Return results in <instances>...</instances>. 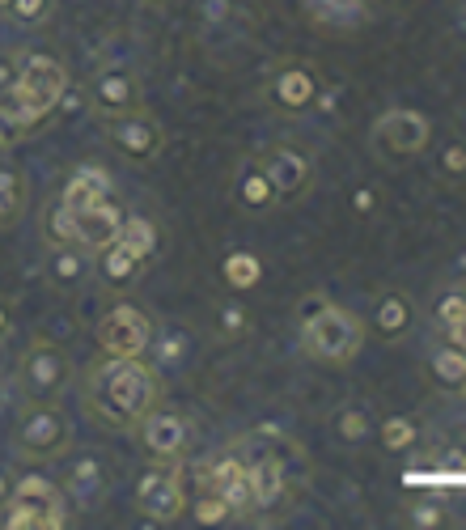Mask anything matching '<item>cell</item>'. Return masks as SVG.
I'll use <instances>...</instances> for the list:
<instances>
[{"label": "cell", "mask_w": 466, "mask_h": 530, "mask_svg": "<svg viewBox=\"0 0 466 530\" xmlns=\"http://www.w3.org/2000/svg\"><path fill=\"white\" fill-rule=\"evenodd\" d=\"M378 437H382V446L390 454H403V450H411L420 441V424L411 420V416H390V420H382Z\"/></svg>", "instance_id": "obj_21"}, {"label": "cell", "mask_w": 466, "mask_h": 530, "mask_svg": "<svg viewBox=\"0 0 466 530\" xmlns=\"http://www.w3.org/2000/svg\"><path fill=\"white\" fill-rule=\"evenodd\" d=\"M433 378H437L441 386H462V382H466V348L445 344L437 357H433Z\"/></svg>", "instance_id": "obj_23"}, {"label": "cell", "mask_w": 466, "mask_h": 530, "mask_svg": "<svg viewBox=\"0 0 466 530\" xmlns=\"http://www.w3.org/2000/svg\"><path fill=\"white\" fill-rule=\"evenodd\" d=\"M136 509L153 522H174L178 514L187 509V492H183V480L174 471H153L140 480L136 488Z\"/></svg>", "instance_id": "obj_11"}, {"label": "cell", "mask_w": 466, "mask_h": 530, "mask_svg": "<svg viewBox=\"0 0 466 530\" xmlns=\"http://www.w3.org/2000/svg\"><path fill=\"white\" fill-rule=\"evenodd\" d=\"M437 318H441L445 335H454L466 323V293H445L441 302H437Z\"/></svg>", "instance_id": "obj_27"}, {"label": "cell", "mask_w": 466, "mask_h": 530, "mask_svg": "<svg viewBox=\"0 0 466 530\" xmlns=\"http://www.w3.org/2000/svg\"><path fill=\"white\" fill-rule=\"evenodd\" d=\"M85 403L106 424L128 429V424H136L149 408H157V378L149 365H140V357H111L106 365L94 369Z\"/></svg>", "instance_id": "obj_1"}, {"label": "cell", "mask_w": 466, "mask_h": 530, "mask_svg": "<svg viewBox=\"0 0 466 530\" xmlns=\"http://www.w3.org/2000/svg\"><path fill=\"white\" fill-rule=\"evenodd\" d=\"M242 327H246V314H242L238 306H229V310L221 314V331H225V335H238Z\"/></svg>", "instance_id": "obj_36"}, {"label": "cell", "mask_w": 466, "mask_h": 530, "mask_svg": "<svg viewBox=\"0 0 466 530\" xmlns=\"http://www.w3.org/2000/svg\"><path fill=\"white\" fill-rule=\"evenodd\" d=\"M238 200H242V208H255V212H263V208L276 204V187H272V179L263 174V166L242 170V179H238Z\"/></svg>", "instance_id": "obj_19"}, {"label": "cell", "mask_w": 466, "mask_h": 530, "mask_svg": "<svg viewBox=\"0 0 466 530\" xmlns=\"http://www.w3.org/2000/svg\"><path fill=\"white\" fill-rule=\"evenodd\" d=\"M450 344H458V348H466V323H462V327H458V331L450 335Z\"/></svg>", "instance_id": "obj_41"}, {"label": "cell", "mask_w": 466, "mask_h": 530, "mask_svg": "<svg viewBox=\"0 0 466 530\" xmlns=\"http://www.w3.org/2000/svg\"><path fill=\"white\" fill-rule=\"evenodd\" d=\"M17 382H22L30 403H56L68 382V357L60 352V344L34 340L22 357V369H17Z\"/></svg>", "instance_id": "obj_4"}, {"label": "cell", "mask_w": 466, "mask_h": 530, "mask_svg": "<svg viewBox=\"0 0 466 530\" xmlns=\"http://www.w3.org/2000/svg\"><path fill=\"white\" fill-rule=\"evenodd\" d=\"M462 386H466V382H462Z\"/></svg>", "instance_id": "obj_46"}, {"label": "cell", "mask_w": 466, "mask_h": 530, "mask_svg": "<svg viewBox=\"0 0 466 530\" xmlns=\"http://www.w3.org/2000/svg\"><path fill=\"white\" fill-rule=\"evenodd\" d=\"M322 306H327V297H322V293H310V297H301V306H297V318H310V314H318Z\"/></svg>", "instance_id": "obj_37"}, {"label": "cell", "mask_w": 466, "mask_h": 530, "mask_svg": "<svg viewBox=\"0 0 466 530\" xmlns=\"http://www.w3.org/2000/svg\"><path fill=\"white\" fill-rule=\"evenodd\" d=\"M111 140L119 145L123 157H132V162H149V157H157L161 145H166V132H161V123L153 115L128 111V115L111 119Z\"/></svg>", "instance_id": "obj_10"}, {"label": "cell", "mask_w": 466, "mask_h": 530, "mask_svg": "<svg viewBox=\"0 0 466 530\" xmlns=\"http://www.w3.org/2000/svg\"><path fill=\"white\" fill-rule=\"evenodd\" d=\"M73 221H77V246H94V251H102V246H111V242L119 238L123 208L102 196L98 204L77 208V212H73Z\"/></svg>", "instance_id": "obj_13"}, {"label": "cell", "mask_w": 466, "mask_h": 530, "mask_svg": "<svg viewBox=\"0 0 466 530\" xmlns=\"http://www.w3.org/2000/svg\"><path fill=\"white\" fill-rule=\"evenodd\" d=\"M335 429H339V437H344V441H365L369 437V416L361 408H344V412L335 416Z\"/></svg>", "instance_id": "obj_30"}, {"label": "cell", "mask_w": 466, "mask_h": 530, "mask_svg": "<svg viewBox=\"0 0 466 530\" xmlns=\"http://www.w3.org/2000/svg\"><path fill=\"white\" fill-rule=\"evenodd\" d=\"M225 518H233V509L217 497V492H200V501H195V522L217 526V522H225Z\"/></svg>", "instance_id": "obj_29"}, {"label": "cell", "mask_w": 466, "mask_h": 530, "mask_svg": "<svg viewBox=\"0 0 466 530\" xmlns=\"http://www.w3.org/2000/svg\"><path fill=\"white\" fill-rule=\"evenodd\" d=\"M149 318L140 314L136 306H111L98 323V344L106 357H140L149 348Z\"/></svg>", "instance_id": "obj_6"}, {"label": "cell", "mask_w": 466, "mask_h": 530, "mask_svg": "<svg viewBox=\"0 0 466 530\" xmlns=\"http://www.w3.org/2000/svg\"><path fill=\"white\" fill-rule=\"evenodd\" d=\"M5 327H9V314H5V306H0V335H5Z\"/></svg>", "instance_id": "obj_43"}, {"label": "cell", "mask_w": 466, "mask_h": 530, "mask_svg": "<svg viewBox=\"0 0 466 530\" xmlns=\"http://www.w3.org/2000/svg\"><path fill=\"white\" fill-rule=\"evenodd\" d=\"M352 204H356V212H369L373 208V191H356Z\"/></svg>", "instance_id": "obj_39"}, {"label": "cell", "mask_w": 466, "mask_h": 530, "mask_svg": "<svg viewBox=\"0 0 466 530\" xmlns=\"http://www.w3.org/2000/svg\"><path fill=\"white\" fill-rule=\"evenodd\" d=\"M102 484V475H98V463L94 458H81V463L73 467V475H68V488L77 492V497H89V492H94Z\"/></svg>", "instance_id": "obj_31"}, {"label": "cell", "mask_w": 466, "mask_h": 530, "mask_svg": "<svg viewBox=\"0 0 466 530\" xmlns=\"http://www.w3.org/2000/svg\"><path fill=\"white\" fill-rule=\"evenodd\" d=\"M394 5H403V0H394Z\"/></svg>", "instance_id": "obj_44"}, {"label": "cell", "mask_w": 466, "mask_h": 530, "mask_svg": "<svg viewBox=\"0 0 466 530\" xmlns=\"http://www.w3.org/2000/svg\"><path fill=\"white\" fill-rule=\"evenodd\" d=\"M51 272H56L60 285H77L81 272H85V259L73 251V246H60V251H56V263H51Z\"/></svg>", "instance_id": "obj_28"}, {"label": "cell", "mask_w": 466, "mask_h": 530, "mask_svg": "<svg viewBox=\"0 0 466 530\" xmlns=\"http://www.w3.org/2000/svg\"><path fill=\"white\" fill-rule=\"evenodd\" d=\"M26 208V183L17 174H0V221H13Z\"/></svg>", "instance_id": "obj_25"}, {"label": "cell", "mask_w": 466, "mask_h": 530, "mask_svg": "<svg viewBox=\"0 0 466 530\" xmlns=\"http://www.w3.org/2000/svg\"><path fill=\"white\" fill-rule=\"evenodd\" d=\"M9 5L22 22H43V13H47V0H9Z\"/></svg>", "instance_id": "obj_33"}, {"label": "cell", "mask_w": 466, "mask_h": 530, "mask_svg": "<svg viewBox=\"0 0 466 530\" xmlns=\"http://www.w3.org/2000/svg\"><path fill=\"white\" fill-rule=\"evenodd\" d=\"M0 5H9V0H0Z\"/></svg>", "instance_id": "obj_45"}, {"label": "cell", "mask_w": 466, "mask_h": 530, "mask_svg": "<svg viewBox=\"0 0 466 530\" xmlns=\"http://www.w3.org/2000/svg\"><path fill=\"white\" fill-rule=\"evenodd\" d=\"M441 166H445V174H466V149L450 145V149L441 153Z\"/></svg>", "instance_id": "obj_35"}, {"label": "cell", "mask_w": 466, "mask_h": 530, "mask_svg": "<svg viewBox=\"0 0 466 530\" xmlns=\"http://www.w3.org/2000/svg\"><path fill=\"white\" fill-rule=\"evenodd\" d=\"M17 446L26 458H56L68 446V420L56 403H34L17 424Z\"/></svg>", "instance_id": "obj_5"}, {"label": "cell", "mask_w": 466, "mask_h": 530, "mask_svg": "<svg viewBox=\"0 0 466 530\" xmlns=\"http://www.w3.org/2000/svg\"><path fill=\"white\" fill-rule=\"evenodd\" d=\"M140 441H145V450L153 458H166V463H174V458H183L187 441H191V424L178 412L149 408L145 416H140Z\"/></svg>", "instance_id": "obj_12"}, {"label": "cell", "mask_w": 466, "mask_h": 530, "mask_svg": "<svg viewBox=\"0 0 466 530\" xmlns=\"http://www.w3.org/2000/svg\"><path fill=\"white\" fill-rule=\"evenodd\" d=\"M13 497H26V501H39V497H56V484L47 475H22L13 488Z\"/></svg>", "instance_id": "obj_32"}, {"label": "cell", "mask_w": 466, "mask_h": 530, "mask_svg": "<svg viewBox=\"0 0 466 530\" xmlns=\"http://www.w3.org/2000/svg\"><path fill=\"white\" fill-rule=\"evenodd\" d=\"M22 128H26V123L17 119L13 111H0V149H5V145H13V140L22 136Z\"/></svg>", "instance_id": "obj_34"}, {"label": "cell", "mask_w": 466, "mask_h": 530, "mask_svg": "<svg viewBox=\"0 0 466 530\" xmlns=\"http://www.w3.org/2000/svg\"><path fill=\"white\" fill-rule=\"evenodd\" d=\"M140 272V259L132 251H123L119 242L102 246V276L111 280V285H128V280Z\"/></svg>", "instance_id": "obj_22"}, {"label": "cell", "mask_w": 466, "mask_h": 530, "mask_svg": "<svg viewBox=\"0 0 466 530\" xmlns=\"http://www.w3.org/2000/svg\"><path fill=\"white\" fill-rule=\"evenodd\" d=\"M361 344H365V323L344 306L327 302L318 314L301 318V348H306L314 361L348 365V361H356Z\"/></svg>", "instance_id": "obj_2"}, {"label": "cell", "mask_w": 466, "mask_h": 530, "mask_svg": "<svg viewBox=\"0 0 466 530\" xmlns=\"http://www.w3.org/2000/svg\"><path fill=\"white\" fill-rule=\"evenodd\" d=\"M318 22H361L369 13L365 0H306Z\"/></svg>", "instance_id": "obj_24"}, {"label": "cell", "mask_w": 466, "mask_h": 530, "mask_svg": "<svg viewBox=\"0 0 466 530\" xmlns=\"http://www.w3.org/2000/svg\"><path fill=\"white\" fill-rule=\"evenodd\" d=\"M373 140L386 149V153H399V157H411L428 149L433 140V123L420 111H386L378 123H373Z\"/></svg>", "instance_id": "obj_8"}, {"label": "cell", "mask_w": 466, "mask_h": 530, "mask_svg": "<svg viewBox=\"0 0 466 530\" xmlns=\"http://www.w3.org/2000/svg\"><path fill=\"white\" fill-rule=\"evenodd\" d=\"M9 497V480H5V475H0V501H5Z\"/></svg>", "instance_id": "obj_42"}, {"label": "cell", "mask_w": 466, "mask_h": 530, "mask_svg": "<svg viewBox=\"0 0 466 530\" xmlns=\"http://www.w3.org/2000/svg\"><path fill=\"white\" fill-rule=\"evenodd\" d=\"M13 81H17V64H13V60H5V56H0V85H5V90H9Z\"/></svg>", "instance_id": "obj_38"}, {"label": "cell", "mask_w": 466, "mask_h": 530, "mask_svg": "<svg viewBox=\"0 0 466 530\" xmlns=\"http://www.w3.org/2000/svg\"><path fill=\"white\" fill-rule=\"evenodd\" d=\"M225 285L229 289H238V293H246V289H255L259 280H263V263L250 255V251H233V255H225Z\"/></svg>", "instance_id": "obj_20"}, {"label": "cell", "mask_w": 466, "mask_h": 530, "mask_svg": "<svg viewBox=\"0 0 466 530\" xmlns=\"http://www.w3.org/2000/svg\"><path fill=\"white\" fill-rule=\"evenodd\" d=\"M416 522H420V526H441V514H437V509H420Z\"/></svg>", "instance_id": "obj_40"}, {"label": "cell", "mask_w": 466, "mask_h": 530, "mask_svg": "<svg viewBox=\"0 0 466 530\" xmlns=\"http://www.w3.org/2000/svg\"><path fill=\"white\" fill-rule=\"evenodd\" d=\"M106 170H98V166H89V170H77L73 179L64 183V196H60V204L64 208H89V204H98L102 196H106Z\"/></svg>", "instance_id": "obj_16"}, {"label": "cell", "mask_w": 466, "mask_h": 530, "mask_svg": "<svg viewBox=\"0 0 466 530\" xmlns=\"http://www.w3.org/2000/svg\"><path fill=\"white\" fill-rule=\"evenodd\" d=\"M64 85H68V73H64L60 60L26 56L22 64H17V81L9 85L13 90V115L22 123L43 119L47 111H56V102L64 98Z\"/></svg>", "instance_id": "obj_3"}, {"label": "cell", "mask_w": 466, "mask_h": 530, "mask_svg": "<svg viewBox=\"0 0 466 530\" xmlns=\"http://www.w3.org/2000/svg\"><path fill=\"white\" fill-rule=\"evenodd\" d=\"M411 327V306L403 293H386L378 310H373V331L382 335V340H399V335H407Z\"/></svg>", "instance_id": "obj_17"}, {"label": "cell", "mask_w": 466, "mask_h": 530, "mask_svg": "<svg viewBox=\"0 0 466 530\" xmlns=\"http://www.w3.org/2000/svg\"><path fill=\"white\" fill-rule=\"evenodd\" d=\"M200 480H204V492H217L233 514H255V501H250V467L238 446L221 454L217 463H208L200 471Z\"/></svg>", "instance_id": "obj_7"}, {"label": "cell", "mask_w": 466, "mask_h": 530, "mask_svg": "<svg viewBox=\"0 0 466 530\" xmlns=\"http://www.w3.org/2000/svg\"><path fill=\"white\" fill-rule=\"evenodd\" d=\"M123 251H132L140 263H145L153 251H157V229L145 221V217H123L119 225V238H115Z\"/></svg>", "instance_id": "obj_18"}, {"label": "cell", "mask_w": 466, "mask_h": 530, "mask_svg": "<svg viewBox=\"0 0 466 530\" xmlns=\"http://www.w3.org/2000/svg\"><path fill=\"white\" fill-rule=\"evenodd\" d=\"M259 166H263V174L272 179V187H276V200H297L301 191L310 187V157L301 153V149H293V145H272V149H263V157H259Z\"/></svg>", "instance_id": "obj_9"}, {"label": "cell", "mask_w": 466, "mask_h": 530, "mask_svg": "<svg viewBox=\"0 0 466 530\" xmlns=\"http://www.w3.org/2000/svg\"><path fill=\"white\" fill-rule=\"evenodd\" d=\"M47 238L56 246H77V221H73V208H51L47 212Z\"/></svg>", "instance_id": "obj_26"}, {"label": "cell", "mask_w": 466, "mask_h": 530, "mask_svg": "<svg viewBox=\"0 0 466 530\" xmlns=\"http://www.w3.org/2000/svg\"><path fill=\"white\" fill-rule=\"evenodd\" d=\"M267 94H272V102L280 106V111H293V115H297V111H306V106H314V98H318V81H314L310 68L293 64V68H280V73L272 77Z\"/></svg>", "instance_id": "obj_14"}, {"label": "cell", "mask_w": 466, "mask_h": 530, "mask_svg": "<svg viewBox=\"0 0 466 530\" xmlns=\"http://www.w3.org/2000/svg\"><path fill=\"white\" fill-rule=\"evenodd\" d=\"M94 106L102 115H128L136 111V81L128 73H119V68H111V73H102L94 81Z\"/></svg>", "instance_id": "obj_15"}]
</instances>
